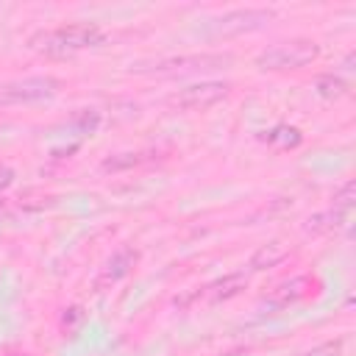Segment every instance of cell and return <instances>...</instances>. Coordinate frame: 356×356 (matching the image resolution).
I'll return each instance as SVG.
<instances>
[{"label":"cell","instance_id":"52a82bcc","mask_svg":"<svg viewBox=\"0 0 356 356\" xmlns=\"http://www.w3.org/2000/svg\"><path fill=\"white\" fill-rule=\"evenodd\" d=\"M136 250H131V248H120L108 261H106V267H103V275L97 278V286H103V284H114V281H120V278H125L128 273H131V267L136 264Z\"/></svg>","mask_w":356,"mask_h":356},{"label":"cell","instance_id":"9c48e42d","mask_svg":"<svg viewBox=\"0 0 356 356\" xmlns=\"http://www.w3.org/2000/svg\"><path fill=\"white\" fill-rule=\"evenodd\" d=\"M309 289H312V281H309V278H303V275L289 278V281H284V284H278V286L273 289L270 303H273V306H289V303L306 298Z\"/></svg>","mask_w":356,"mask_h":356},{"label":"cell","instance_id":"3957f363","mask_svg":"<svg viewBox=\"0 0 356 356\" xmlns=\"http://www.w3.org/2000/svg\"><path fill=\"white\" fill-rule=\"evenodd\" d=\"M234 64L231 53H192V56H172L161 58L153 67H139V72H153V75H189V72H206V70H225Z\"/></svg>","mask_w":356,"mask_h":356},{"label":"cell","instance_id":"4fadbf2b","mask_svg":"<svg viewBox=\"0 0 356 356\" xmlns=\"http://www.w3.org/2000/svg\"><path fill=\"white\" fill-rule=\"evenodd\" d=\"M353 200H356V184L353 181L342 184V189L334 192V209L342 211V214H348L353 209Z\"/></svg>","mask_w":356,"mask_h":356},{"label":"cell","instance_id":"277c9868","mask_svg":"<svg viewBox=\"0 0 356 356\" xmlns=\"http://www.w3.org/2000/svg\"><path fill=\"white\" fill-rule=\"evenodd\" d=\"M58 89L61 83L53 75H31L19 81H8V83H0V106L42 103V100H50Z\"/></svg>","mask_w":356,"mask_h":356},{"label":"cell","instance_id":"7a4b0ae2","mask_svg":"<svg viewBox=\"0 0 356 356\" xmlns=\"http://www.w3.org/2000/svg\"><path fill=\"white\" fill-rule=\"evenodd\" d=\"M320 56V47L312 39H292V42H278L267 50H261L256 56V67L259 70H300L309 61H314Z\"/></svg>","mask_w":356,"mask_h":356},{"label":"cell","instance_id":"30bf717a","mask_svg":"<svg viewBox=\"0 0 356 356\" xmlns=\"http://www.w3.org/2000/svg\"><path fill=\"white\" fill-rule=\"evenodd\" d=\"M284 256H286L284 242H278V239L264 242V245H259V248L253 250V256H250V270L261 273V270H267V267H275L278 261H284Z\"/></svg>","mask_w":356,"mask_h":356},{"label":"cell","instance_id":"8fae6325","mask_svg":"<svg viewBox=\"0 0 356 356\" xmlns=\"http://www.w3.org/2000/svg\"><path fill=\"white\" fill-rule=\"evenodd\" d=\"M314 89H317V95L320 97H325V100H334V97H342L345 92H348V83L339 78V75H320L317 78V83H314Z\"/></svg>","mask_w":356,"mask_h":356},{"label":"cell","instance_id":"5bb4252c","mask_svg":"<svg viewBox=\"0 0 356 356\" xmlns=\"http://www.w3.org/2000/svg\"><path fill=\"white\" fill-rule=\"evenodd\" d=\"M267 139H270V142H278V139H281V145H298V142H300V131L281 125V128H275L273 134H267Z\"/></svg>","mask_w":356,"mask_h":356},{"label":"cell","instance_id":"2e32d148","mask_svg":"<svg viewBox=\"0 0 356 356\" xmlns=\"http://www.w3.org/2000/svg\"><path fill=\"white\" fill-rule=\"evenodd\" d=\"M134 164H139V156L122 153V159H106L103 161V170H122V167H134Z\"/></svg>","mask_w":356,"mask_h":356},{"label":"cell","instance_id":"7c38bea8","mask_svg":"<svg viewBox=\"0 0 356 356\" xmlns=\"http://www.w3.org/2000/svg\"><path fill=\"white\" fill-rule=\"evenodd\" d=\"M345 220H348V214H342V211H337V209L320 211V214H314V217L306 220V231H331V228H337V225L345 222Z\"/></svg>","mask_w":356,"mask_h":356},{"label":"cell","instance_id":"5b68a950","mask_svg":"<svg viewBox=\"0 0 356 356\" xmlns=\"http://www.w3.org/2000/svg\"><path fill=\"white\" fill-rule=\"evenodd\" d=\"M228 83L225 81H200V83H192L175 95H170V106L181 108V111H203L214 103H220L225 95H228Z\"/></svg>","mask_w":356,"mask_h":356},{"label":"cell","instance_id":"9a60e30c","mask_svg":"<svg viewBox=\"0 0 356 356\" xmlns=\"http://www.w3.org/2000/svg\"><path fill=\"white\" fill-rule=\"evenodd\" d=\"M300 356H342V339L323 342V345H317V348H312V350H306Z\"/></svg>","mask_w":356,"mask_h":356},{"label":"cell","instance_id":"6da1fadb","mask_svg":"<svg viewBox=\"0 0 356 356\" xmlns=\"http://www.w3.org/2000/svg\"><path fill=\"white\" fill-rule=\"evenodd\" d=\"M106 42V33L100 25L95 22H72V25H61L44 33H36L31 39V47L44 53V56H72L78 50L86 47H97Z\"/></svg>","mask_w":356,"mask_h":356},{"label":"cell","instance_id":"e0dca14e","mask_svg":"<svg viewBox=\"0 0 356 356\" xmlns=\"http://www.w3.org/2000/svg\"><path fill=\"white\" fill-rule=\"evenodd\" d=\"M81 317H83V312H81L78 306H72V309L64 314V323H75V320H81Z\"/></svg>","mask_w":356,"mask_h":356},{"label":"cell","instance_id":"ba28073f","mask_svg":"<svg viewBox=\"0 0 356 356\" xmlns=\"http://www.w3.org/2000/svg\"><path fill=\"white\" fill-rule=\"evenodd\" d=\"M245 286H248V275H245V273H231V275H222L220 281L209 284V286H206V298H209L211 303L231 300V298H236Z\"/></svg>","mask_w":356,"mask_h":356},{"label":"cell","instance_id":"8992f818","mask_svg":"<svg viewBox=\"0 0 356 356\" xmlns=\"http://www.w3.org/2000/svg\"><path fill=\"white\" fill-rule=\"evenodd\" d=\"M270 19H273V11H267V8H234V11H225L222 17L211 19V33L234 36V33H245V31H259Z\"/></svg>","mask_w":356,"mask_h":356}]
</instances>
